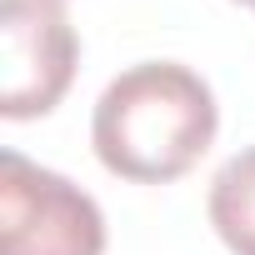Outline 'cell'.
I'll use <instances>...</instances> for the list:
<instances>
[{
    "mask_svg": "<svg viewBox=\"0 0 255 255\" xmlns=\"http://www.w3.org/2000/svg\"><path fill=\"white\" fill-rule=\"evenodd\" d=\"M215 95L190 65L140 60L100 90L90 140L110 175L135 185H165L180 180L215 145Z\"/></svg>",
    "mask_w": 255,
    "mask_h": 255,
    "instance_id": "1",
    "label": "cell"
},
{
    "mask_svg": "<svg viewBox=\"0 0 255 255\" xmlns=\"http://www.w3.org/2000/svg\"><path fill=\"white\" fill-rule=\"evenodd\" d=\"M235 5H250V10H255V0H235Z\"/></svg>",
    "mask_w": 255,
    "mask_h": 255,
    "instance_id": "5",
    "label": "cell"
},
{
    "mask_svg": "<svg viewBox=\"0 0 255 255\" xmlns=\"http://www.w3.org/2000/svg\"><path fill=\"white\" fill-rule=\"evenodd\" d=\"M0 40H5V120H35L60 105L75 80L80 40L60 0H0Z\"/></svg>",
    "mask_w": 255,
    "mask_h": 255,
    "instance_id": "3",
    "label": "cell"
},
{
    "mask_svg": "<svg viewBox=\"0 0 255 255\" xmlns=\"http://www.w3.org/2000/svg\"><path fill=\"white\" fill-rule=\"evenodd\" d=\"M0 255H105L100 205L65 175L0 155Z\"/></svg>",
    "mask_w": 255,
    "mask_h": 255,
    "instance_id": "2",
    "label": "cell"
},
{
    "mask_svg": "<svg viewBox=\"0 0 255 255\" xmlns=\"http://www.w3.org/2000/svg\"><path fill=\"white\" fill-rule=\"evenodd\" d=\"M205 210L230 255H255V145L215 170Z\"/></svg>",
    "mask_w": 255,
    "mask_h": 255,
    "instance_id": "4",
    "label": "cell"
}]
</instances>
